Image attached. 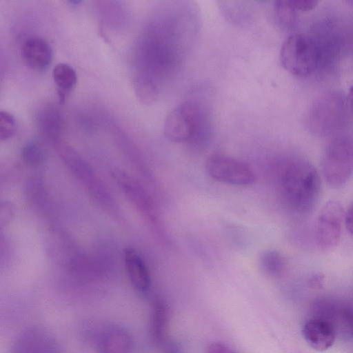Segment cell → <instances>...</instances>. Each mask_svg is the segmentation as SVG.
I'll return each mask as SVG.
<instances>
[{"label":"cell","mask_w":353,"mask_h":353,"mask_svg":"<svg viewBox=\"0 0 353 353\" xmlns=\"http://www.w3.org/2000/svg\"><path fill=\"white\" fill-rule=\"evenodd\" d=\"M277 185L284 204L300 216H307L313 211L321 191L317 170L303 158H288L280 162Z\"/></svg>","instance_id":"6da1fadb"},{"label":"cell","mask_w":353,"mask_h":353,"mask_svg":"<svg viewBox=\"0 0 353 353\" xmlns=\"http://www.w3.org/2000/svg\"><path fill=\"white\" fill-rule=\"evenodd\" d=\"M163 131L172 142H188L196 148H202L208 143L211 133L209 113L200 103L186 101L168 113Z\"/></svg>","instance_id":"7a4b0ae2"},{"label":"cell","mask_w":353,"mask_h":353,"mask_svg":"<svg viewBox=\"0 0 353 353\" xmlns=\"http://www.w3.org/2000/svg\"><path fill=\"white\" fill-rule=\"evenodd\" d=\"M322 173L327 185L339 188L353 174V138L343 135L334 138L327 146L322 159Z\"/></svg>","instance_id":"3957f363"},{"label":"cell","mask_w":353,"mask_h":353,"mask_svg":"<svg viewBox=\"0 0 353 353\" xmlns=\"http://www.w3.org/2000/svg\"><path fill=\"white\" fill-rule=\"evenodd\" d=\"M317 46L309 37L301 34L289 36L282 43L280 59L290 74L306 77L314 72L319 62Z\"/></svg>","instance_id":"277c9868"},{"label":"cell","mask_w":353,"mask_h":353,"mask_svg":"<svg viewBox=\"0 0 353 353\" xmlns=\"http://www.w3.org/2000/svg\"><path fill=\"white\" fill-rule=\"evenodd\" d=\"M208 175L214 180L236 186H248L256 180L255 173L249 165L235 158L213 154L205 163Z\"/></svg>","instance_id":"5b68a950"},{"label":"cell","mask_w":353,"mask_h":353,"mask_svg":"<svg viewBox=\"0 0 353 353\" xmlns=\"http://www.w3.org/2000/svg\"><path fill=\"white\" fill-rule=\"evenodd\" d=\"M344 216L345 212L340 202L330 200L325 203L318 215L314 228V239L319 250L327 252L337 246Z\"/></svg>","instance_id":"8992f818"},{"label":"cell","mask_w":353,"mask_h":353,"mask_svg":"<svg viewBox=\"0 0 353 353\" xmlns=\"http://www.w3.org/2000/svg\"><path fill=\"white\" fill-rule=\"evenodd\" d=\"M10 353H61L54 336L41 327L23 330L16 339Z\"/></svg>","instance_id":"52a82bcc"},{"label":"cell","mask_w":353,"mask_h":353,"mask_svg":"<svg viewBox=\"0 0 353 353\" xmlns=\"http://www.w3.org/2000/svg\"><path fill=\"white\" fill-rule=\"evenodd\" d=\"M302 334L306 343L319 352L330 348L336 339V331L332 323L321 317L307 321L303 325Z\"/></svg>","instance_id":"ba28073f"},{"label":"cell","mask_w":353,"mask_h":353,"mask_svg":"<svg viewBox=\"0 0 353 353\" xmlns=\"http://www.w3.org/2000/svg\"><path fill=\"white\" fill-rule=\"evenodd\" d=\"M132 344L128 332L118 325H109L103 329L96 343L98 353H130Z\"/></svg>","instance_id":"9c48e42d"},{"label":"cell","mask_w":353,"mask_h":353,"mask_svg":"<svg viewBox=\"0 0 353 353\" xmlns=\"http://www.w3.org/2000/svg\"><path fill=\"white\" fill-rule=\"evenodd\" d=\"M119 184L128 197L139 210L152 223L157 224L158 214L151 197L136 181L120 174L117 177Z\"/></svg>","instance_id":"30bf717a"},{"label":"cell","mask_w":353,"mask_h":353,"mask_svg":"<svg viewBox=\"0 0 353 353\" xmlns=\"http://www.w3.org/2000/svg\"><path fill=\"white\" fill-rule=\"evenodd\" d=\"M21 55L30 68L36 70H43L47 68L52 61V50L44 39L33 36L23 43Z\"/></svg>","instance_id":"8fae6325"},{"label":"cell","mask_w":353,"mask_h":353,"mask_svg":"<svg viewBox=\"0 0 353 353\" xmlns=\"http://www.w3.org/2000/svg\"><path fill=\"white\" fill-rule=\"evenodd\" d=\"M124 261L133 287L142 292L148 291L150 286V276L142 258L136 251L128 248L124 252Z\"/></svg>","instance_id":"7c38bea8"},{"label":"cell","mask_w":353,"mask_h":353,"mask_svg":"<svg viewBox=\"0 0 353 353\" xmlns=\"http://www.w3.org/2000/svg\"><path fill=\"white\" fill-rule=\"evenodd\" d=\"M37 125L43 134L57 141L63 128V117L56 107L46 105L38 112Z\"/></svg>","instance_id":"4fadbf2b"},{"label":"cell","mask_w":353,"mask_h":353,"mask_svg":"<svg viewBox=\"0 0 353 353\" xmlns=\"http://www.w3.org/2000/svg\"><path fill=\"white\" fill-rule=\"evenodd\" d=\"M169 320L168 305L161 299L157 297L152 303L150 330L153 342L161 344L165 338Z\"/></svg>","instance_id":"5bb4252c"},{"label":"cell","mask_w":353,"mask_h":353,"mask_svg":"<svg viewBox=\"0 0 353 353\" xmlns=\"http://www.w3.org/2000/svg\"><path fill=\"white\" fill-rule=\"evenodd\" d=\"M52 78L57 87L59 101L63 103L77 83L76 71L70 65L60 63L53 68Z\"/></svg>","instance_id":"9a60e30c"},{"label":"cell","mask_w":353,"mask_h":353,"mask_svg":"<svg viewBox=\"0 0 353 353\" xmlns=\"http://www.w3.org/2000/svg\"><path fill=\"white\" fill-rule=\"evenodd\" d=\"M259 265L266 274L271 277H279L285 272L287 261L283 254L276 250L263 251L259 256Z\"/></svg>","instance_id":"2e32d148"},{"label":"cell","mask_w":353,"mask_h":353,"mask_svg":"<svg viewBox=\"0 0 353 353\" xmlns=\"http://www.w3.org/2000/svg\"><path fill=\"white\" fill-rule=\"evenodd\" d=\"M133 86L137 98L143 103L150 104L158 97V87L143 77L137 74L133 79Z\"/></svg>","instance_id":"e0dca14e"},{"label":"cell","mask_w":353,"mask_h":353,"mask_svg":"<svg viewBox=\"0 0 353 353\" xmlns=\"http://www.w3.org/2000/svg\"><path fill=\"white\" fill-rule=\"evenodd\" d=\"M344 307L336 311L334 324L333 327L340 332L344 336L353 337V307Z\"/></svg>","instance_id":"ac0fdd59"},{"label":"cell","mask_w":353,"mask_h":353,"mask_svg":"<svg viewBox=\"0 0 353 353\" xmlns=\"http://www.w3.org/2000/svg\"><path fill=\"white\" fill-rule=\"evenodd\" d=\"M276 16L279 21L286 28L292 27L296 20V10L290 0H278L274 5Z\"/></svg>","instance_id":"d6986e66"},{"label":"cell","mask_w":353,"mask_h":353,"mask_svg":"<svg viewBox=\"0 0 353 353\" xmlns=\"http://www.w3.org/2000/svg\"><path fill=\"white\" fill-rule=\"evenodd\" d=\"M22 157L32 166L41 164L44 154L41 148L35 142L28 143L22 149Z\"/></svg>","instance_id":"ffe728a7"},{"label":"cell","mask_w":353,"mask_h":353,"mask_svg":"<svg viewBox=\"0 0 353 353\" xmlns=\"http://www.w3.org/2000/svg\"><path fill=\"white\" fill-rule=\"evenodd\" d=\"M17 123L14 117L6 111L0 112V139L6 141L13 137L16 132Z\"/></svg>","instance_id":"44dd1931"},{"label":"cell","mask_w":353,"mask_h":353,"mask_svg":"<svg viewBox=\"0 0 353 353\" xmlns=\"http://www.w3.org/2000/svg\"><path fill=\"white\" fill-rule=\"evenodd\" d=\"M295 10L309 11L314 9L319 3L317 0H290Z\"/></svg>","instance_id":"7402d4cb"},{"label":"cell","mask_w":353,"mask_h":353,"mask_svg":"<svg viewBox=\"0 0 353 353\" xmlns=\"http://www.w3.org/2000/svg\"><path fill=\"white\" fill-rule=\"evenodd\" d=\"M13 214L12 207L9 203H3L1 205L0 223L1 227L7 224L11 219Z\"/></svg>","instance_id":"603a6c76"},{"label":"cell","mask_w":353,"mask_h":353,"mask_svg":"<svg viewBox=\"0 0 353 353\" xmlns=\"http://www.w3.org/2000/svg\"><path fill=\"white\" fill-rule=\"evenodd\" d=\"M207 353H236L226 345L215 342L210 343L207 347Z\"/></svg>","instance_id":"cb8c5ba5"},{"label":"cell","mask_w":353,"mask_h":353,"mask_svg":"<svg viewBox=\"0 0 353 353\" xmlns=\"http://www.w3.org/2000/svg\"><path fill=\"white\" fill-rule=\"evenodd\" d=\"M324 279L323 274L321 272L313 274L309 279V285L312 289H321L323 286Z\"/></svg>","instance_id":"d4e9b609"},{"label":"cell","mask_w":353,"mask_h":353,"mask_svg":"<svg viewBox=\"0 0 353 353\" xmlns=\"http://www.w3.org/2000/svg\"><path fill=\"white\" fill-rule=\"evenodd\" d=\"M344 223L347 230L353 236V201L345 212Z\"/></svg>","instance_id":"484cf974"},{"label":"cell","mask_w":353,"mask_h":353,"mask_svg":"<svg viewBox=\"0 0 353 353\" xmlns=\"http://www.w3.org/2000/svg\"><path fill=\"white\" fill-rule=\"evenodd\" d=\"M348 100H349L351 108L353 110V85H351L349 88Z\"/></svg>","instance_id":"4316f807"},{"label":"cell","mask_w":353,"mask_h":353,"mask_svg":"<svg viewBox=\"0 0 353 353\" xmlns=\"http://www.w3.org/2000/svg\"><path fill=\"white\" fill-rule=\"evenodd\" d=\"M163 353H178L176 347L173 345H168Z\"/></svg>","instance_id":"83f0119b"},{"label":"cell","mask_w":353,"mask_h":353,"mask_svg":"<svg viewBox=\"0 0 353 353\" xmlns=\"http://www.w3.org/2000/svg\"><path fill=\"white\" fill-rule=\"evenodd\" d=\"M347 3L353 8V0L347 1Z\"/></svg>","instance_id":"f1b7e54d"}]
</instances>
